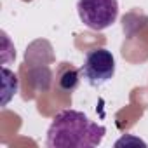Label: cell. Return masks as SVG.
<instances>
[{
	"label": "cell",
	"instance_id": "1",
	"mask_svg": "<svg viewBox=\"0 0 148 148\" xmlns=\"http://www.w3.org/2000/svg\"><path fill=\"white\" fill-rule=\"evenodd\" d=\"M106 134L105 125L92 122L77 110L59 112L47 129L49 148H92L101 145Z\"/></svg>",
	"mask_w": 148,
	"mask_h": 148
},
{
	"label": "cell",
	"instance_id": "2",
	"mask_svg": "<svg viewBox=\"0 0 148 148\" xmlns=\"http://www.w3.org/2000/svg\"><path fill=\"white\" fill-rule=\"evenodd\" d=\"M77 12L80 21L87 28L103 32L117 21L119 2L117 0H79Z\"/></svg>",
	"mask_w": 148,
	"mask_h": 148
},
{
	"label": "cell",
	"instance_id": "3",
	"mask_svg": "<svg viewBox=\"0 0 148 148\" xmlns=\"http://www.w3.org/2000/svg\"><path fill=\"white\" fill-rule=\"evenodd\" d=\"M80 71L89 86H103L115 75V58L108 49H92L87 52Z\"/></svg>",
	"mask_w": 148,
	"mask_h": 148
},
{
	"label": "cell",
	"instance_id": "4",
	"mask_svg": "<svg viewBox=\"0 0 148 148\" xmlns=\"http://www.w3.org/2000/svg\"><path fill=\"white\" fill-rule=\"evenodd\" d=\"M80 73L77 68H73L71 64L64 63V66L59 70V75H58V86L61 91L64 92H73L77 87H79V82H80Z\"/></svg>",
	"mask_w": 148,
	"mask_h": 148
}]
</instances>
